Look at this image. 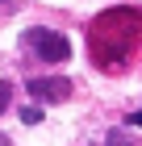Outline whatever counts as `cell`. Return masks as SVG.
Here are the masks:
<instances>
[{
	"label": "cell",
	"instance_id": "3957f363",
	"mask_svg": "<svg viewBox=\"0 0 142 146\" xmlns=\"http://www.w3.org/2000/svg\"><path fill=\"white\" fill-rule=\"evenodd\" d=\"M21 121H25V125H38V121H42V109H38V104L21 109Z\"/></svg>",
	"mask_w": 142,
	"mask_h": 146
},
{
	"label": "cell",
	"instance_id": "277c9868",
	"mask_svg": "<svg viewBox=\"0 0 142 146\" xmlns=\"http://www.w3.org/2000/svg\"><path fill=\"white\" fill-rule=\"evenodd\" d=\"M13 104V84H4V79H0V113L9 109Z\"/></svg>",
	"mask_w": 142,
	"mask_h": 146
},
{
	"label": "cell",
	"instance_id": "5b68a950",
	"mask_svg": "<svg viewBox=\"0 0 142 146\" xmlns=\"http://www.w3.org/2000/svg\"><path fill=\"white\" fill-rule=\"evenodd\" d=\"M109 146H130V142H125V134H117V129H113V134H109Z\"/></svg>",
	"mask_w": 142,
	"mask_h": 146
},
{
	"label": "cell",
	"instance_id": "8992f818",
	"mask_svg": "<svg viewBox=\"0 0 142 146\" xmlns=\"http://www.w3.org/2000/svg\"><path fill=\"white\" fill-rule=\"evenodd\" d=\"M130 125H138V129H142V109H138V113L130 117Z\"/></svg>",
	"mask_w": 142,
	"mask_h": 146
},
{
	"label": "cell",
	"instance_id": "6da1fadb",
	"mask_svg": "<svg viewBox=\"0 0 142 146\" xmlns=\"http://www.w3.org/2000/svg\"><path fill=\"white\" fill-rule=\"evenodd\" d=\"M25 46H33V54L42 63H67L71 58V42L55 29H25Z\"/></svg>",
	"mask_w": 142,
	"mask_h": 146
},
{
	"label": "cell",
	"instance_id": "7a4b0ae2",
	"mask_svg": "<svg viewBox=\"0 0 142 146\" xmlns=\"http://www.w3.org/2000/svg\"><path fill=\"white\" fill-rule=\"evenodd\" d=\"M25 88H29V96L38 104H59V100H67V96H71V79H29V84H25Z\"/></svg>",
	"mask_w": 142,
	"mask_h": 146
},
{
	"label": "cell",
	"instance_id": "52a82bcc",
	"mask_svg": "<svg viewBox=\"0 0 142 146\" xmlns=\"http://www.w3.org/2000/svg\"><path fill=\"white\" fill-rule=\"evenodd\" d=\"M0 146H9V138H4V134H0Z\"/></svg>",
	"mask_w": 142,
	"mask_h": 146
}]
</instances>
